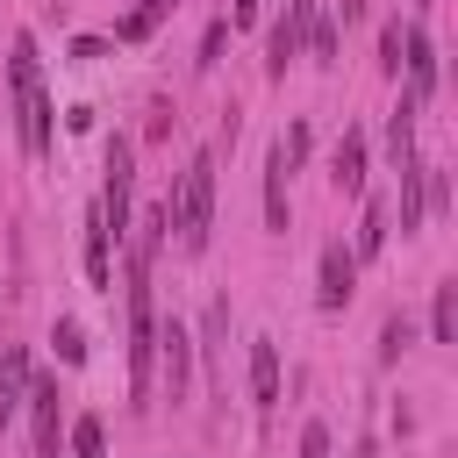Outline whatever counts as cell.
Instances as JSON below:
<instances>
[{
	"label": "cell",
	"mask_w": 458,
	"mask_h": 458,
	"mask_svg": "<svg viewBox=\"0 0 458 458\" xmlns=\"http://www.w3.org/2000/svg\"><path fill=\"white\" fill-rule=\"evenodd\" d=\"M7 86H14V129H21V150H29V157H50V143H57V122H50V93H43L36 36H14Z\"/></svg>",
	"instance_id": "obj_1"
},
{
	"label": "cell",
	"mask_w": 458,
	"mask_h": 458,
	"mask_svg": "<svg viewBox=\"0 0 458 458\" xmlns=\"http://www.w3.org/2000/svg\"><path fill=\"white\" fill-rule=\"evenodd\" d=\"M165 229H179V250L200 258L208 229H215V150H193L179 172V193L165 200Z\"/></svg>",
	"instance_id": "obj_2"
},
{
	"label": "cell",
	"mask_w": 458,
	"mask_h": 458,
	"mask_svg": "<svg viewBox=\"0 0 458 458\" xmlns=\"http://www.w3.org/2000/svg\"><path fill=\"white\" fill-rule=\"evenodd\" d=\"M100 172H107V179H100V208H93V215H100V229L122 243V236H129V208H136V143H129V136H107V165H100Z\"/></svg>",
	"instance_id": "obj_3"
},
{
	"label": "cell",
	"mask_w": 458,
	"mask_h": 458,
	"mask_svg": "<svg viewBox=\"0 0 458 458\" xmlns=\"http://www.w3.org/2000/svg\"><path fill=\"white\" fill-rule=\"evenodd\" d=\"M157 372H165V394L186 401V386H193V336H186L179 315H157Z\"/></svg>",
	"instance_id": "obj_4"
},
{
	"label": "cell",
	"mask_w": 458,
	"mask_h": 458,
	"mask_svg": "<svg viewBox=\"0 0 458 458\" xmlns=\"http://www.w3.org/2000/svg\"><path fill=\"white\" fill-rule=\"evenodd\" d=\"M315 7H322V0H286V14L272 21V36H265V50H272V57H265V72H272V79H286V64L301 57V43H308V21H315Z\"/></svg>",
	"instance_id": "obj_5"
},
{
	"label": "cell",
	"mask_w": 458,
	"mask_h": 458,
	"mask_svg": "<svg viewBox=\"0 0 458 458\" xmlns=\"http://www.w3.org/2000/svg\"><path fill=\"white\" fill-rule=\"evenodd\" d=\"M351 293H358V258H351L344 243H329V250H322V286H315L322 315H344V308H351Z\"/></svg>",
	"instance_id": "obj_6"
},
{
	"label": "cell",
	"mask_w": 458,
	"mask_h": 458,
	"mask_svg": "<svg viewBox=\"0 0 458 458\" xmlns=\"http://www.w3.org/2000/svg\"><path fill=\"white\" fill-rule=\"evenodd\" d=\"M401 72H408V86L401 93H415V100H429L437 93V43L408 21V36H401Z\"/></svg>",
	"instance_id": "obj_7"
},
{
	"label": "cell",
	"mask_w": 458,
	"mask_h": 458,
	"mask_svg": "<svg viewBox=\"0 0 458 458\" xmlns=\"http://www.w3.org/2000/svg\"><path fill=\"white\" fill-rule=\"evenodd\" d=\"M250 408L258 415L279 408V344L272 336H250Z\"/></svg>",
	"instance_id": "obj_8"
},
{
	"label": "cell",
	"mask_w": 458,
	"mask_h": 458,
	"mask_svg": "<svg viewBox=\"0 0 458 458\" xmlns=\"http://www.w3.org/2000/svg\"><path fill=\"white\" fill-rule=\"evenodd\" d=\"M29 422H36V458H57V379H29Z\"/></svg>",
	"instance_id": "obj_9"
},
{
	"label": "cell",
	"mask_w": 458,
	"mask_h": 458,
	"mask_svg": "<svg viewBox=\"0 0 458 458\" xmlns=\"http://www.w3.org/2000/svg\"><path fill=\"white\" fill-rule=\"evenodd\" d=\"M329 186L336 193H365V129H344V143H336V157H329Z\"/></svg>",
	"instance_id": "obj_10"
},
{
	"label": "cell",
	"mask_w": 458,
	"mask_h": 458,
	"mask_svg": "<svg viewBox=\"0 0 458 458\" xmlns=\"http://www.w3.org/2000/svg\"><path fill=\"white\" fill-rule=\"evenodd\" d=\"M415 107H422V100H415V93H401V100H394V114H386V150H394V172L422 165V157H415Z\"/></svg>",
	"instance_id": "obj_11"
},
{
	"label": "cell",
	"mask_w": 458,
	"mask_h": 458,
	"mask_svg": "<svg viewBox=\"0 0 458 458\" xmlns=\"http://www.w3.org/2000/svg\"><path fill=\"white\" fill-rule=\"evenodd\" d=\"M21 401H29V351H0V429L14 422Z\"/></svg>",
	"instance_id": "obj_12"
},
{
	"label": "cell",
	"mask_w": 458,
	"mask_h": 458,
	"mask_svg": "<svg viewBox=\"0 0 458 458\" xmlns=\"http://www.w3.org/2000/svg\"><path fill=\"white\" fill-rule=\"evenodd\" d=\"M429 336H437V344H458V279L437 286V301H429Z\"/></svg>",
	"instance_id": "obj_13"
},
{
	"label": "cell",
	"mask_w": 458,
	"mask_h": 458,
	"mask_svg": "<svg viewBox=\"0 0 458 458\" xmlns=\"http://www.w3.org/2000/svg\"><path fill=\"white\" fill-rule=\"evenodd\" d=\"M379 250H386V200H365V222H358L351 258H379Z\"/></svg>",
	"instance_id": "obj_14"
},
{
	"label": "cell",
	"mask_w": 458,
	"mask_h": 458,
	"mask_svg": "<svg viewBox=\"0 0 458 458\" xmlns=\"http://www.w3.org/2000/svg\"><path fill=\"white\" fill-rule=\"evenodd\" d=\"M272 150L286 157V172H301V165H308V150H315V129H308V114H293V122H286V136H279Z\"/></svg>",
	"instance_id": "obj_15"
},
{
	"label": "cell",
	"mask_w": 458,
	"mask_h": 458,
	"mask_svg": "<svg viewBox=\"0 0 458 458\" xmlns=\"http://www.w3.org/2000/svg\"><path fill=\"white\" fill-rule=\"evenodd\" d=\"M308 50H315V64H322V72H329V64H336V50H344V43H336V21H329L322 7H315V21H308Z\"/></svg>",
	"instance_id": "obj_16"
},
{
	"label": "cell",
	"mask_w": 458,
	"mask_h": 458,
	"mask_svg": "<svg viewBox=\"0 0 458 458\" xmlns=\"http://www.w3.org/2000/svg\"><path fill=\"white\" fill-rule=\"evenodd\" d=\"M50 344H57V358H64V365H86V329H79L72 315H57V322H50Z\"/></svg>",
	"instance_id": "obj_17"
},
{
	"label": "cell",
	"mask_w": 458,
	"mask_h": 458,
	"mask_svg": "<svg viewBox=\"0 0 458 458\" xmlns=\"http://www.w3.org/2000/svg\"><path fill=\"white\" fill-rule=\"evenodd\" d=\"M200 336H208L200 351L222 365V351H229V301H208V322H200Z\"/></svg>",
	"instance_id": "obj_18"
},
{
	"label": "cell",
	"mask_w": 458,
	"mask_h": 458,
	"mask_svg": "<svg viewBox=\"0 0 458 458\" xmlns=\"http://www.w3.org/2000/svg\"><path fill=\"white\" fill-rule=\"evenodd\" d=\"M72 458H107V429H100V415H79V422H72Z\"/></svg>",
	"instance_id": "obj_19"
},
{
	"label": "cell",
	"mask_w": 458,
	"mask_h": 458,
	"mask_svg": "<svg viewBox=\"0 0 458 458\" xmlns=\"http://www.w3.org/2000/svg\"><path fill=\"white\" fill-rule=\"evenodd\" d=\"M401 36H408V21L394 14V21H379V72L386 79H401Z\"/></svg>",
	"instance_id": "obj_20"
},
{
	"label": "cell",
	"mask_w": 458,
	"mask_h": 458,
	"mask_svg": "<svg viewBox=\"0 0 458 458\" xmlns=\"http://www.w3.org/2000/svg\"><path fill=\"white\" fill-rule=\"evenodd\" d=\"M408 344H415V322H408V315H386V329H379V365H394Z\"/></svg>",
	"instance_id": "obj_21"
},
{
	"label": "cell",
	"mask_w": 458,
	"mask_h": 458,
	"mask_svg": "<svg viewBox=\"0 0 458 458\" xmlns=\"http://www.w3.org/2000/svg\"><path fill=\"white\" fill-rule=\"evenodd\" d=\"M222 43H229V14L208 21V36H200V64H222Z\"/></svg>",
	"instance_id": "obj_22"
},
{
	"label": "cell",
	"mask_w": 458,
	"mask_h": 458,
	"mask_svg": "<svg viewBox=\"0 0 458 458\" xmlns=\"http://www.w3.org/2000/svg\"><path fill=\"white\" fill-rule=\"evenodd\" d=\"M301 458H329V422H308L301 429Z\"/></svg>",
	"instance_id": "obj_23"
},
{
	"label": "cell",
	"mask_w": 458,
	"mask_h": 458,
	"mask_svg": "<svg viewBox=\"0 0 458 458\" xmlns=\"http://www.w3.org/2000/svg\"><path fill=\"white\" fill-rule=\"evenodd\" d=\"M150 29H157V21H150V14H122V21H114V36H122V43H143V36H150Z\"/></svg>",
	"instance_id": "obj_24"
},
{
	"label": "cell",
	"mask_w": 458,
	"mask_h": 458,
	"mask_svg": "<svg viewBox=\"0 0 458 458\" xmlns=\"http://www.w3.org/2000/svg\"><path fill=\"white\" fill-rule=\"evenodd\" d=\"M165 136H172V100H157V107H150V143H165Z\"/></svg>",
	"instance_id": "obj_25"
},
{
	"label": "cell",
	"mask_w": 458,
	"mask_h": 458,
	"mask_svg": "<svg viewBox=\"0 0 458 458\" xmlns=\"http://www.w3.org/2000/svg\"><path fill=\"white\" fill-rule=\"evenodd\" d=\"M258 7H265V0H236V7H229V29H250V21H258Z\"/></svg>",
	"instance_id": "obj_26"
},
{
	"label": "cell",
	"mask_w": 458,
	"mask_h": 458,
	"mask_svg": "<svg viewBox=\"0 0 458 458\" xmlns=\"http://www.w3.org/2000/svg\"><path fill=\"white\" fill-rule=\"evenodd\" d=\"M136 14H150V21H157V14H172V0H136Z\"/></svg>",
	"instance_id": "obj_27"
},
{
	"label": "cell",
	"mask_w": 458,
	"mask_h": 458,
	"mask_svg": "<svg viewBox=\"0 0 458 458\" xmlns=\"http://www.w3.org/2000/svg\"><path fill=\"white\" fill-rule=\"evenodd\" d=\"M358 14H365V0H344V21H358Z\"/></svg>",
	"instance_id": "obj_28"
},
{
	"label": "cell",
	"mask_w": 458,
	"mask_h": 458,
	"mask_svg": "<svg viewBox=\"0 0 458 458\" xmlns=\"http://www.w3.org/2000/svg\"><path fill=\"white\" fill-rule=\"evenodd\" d=\"M351 458H379V444H372V437H365V444H358V451H351Z\"/></svg>",
	"instance_id": "obj_29"
}]
</instances>
